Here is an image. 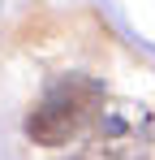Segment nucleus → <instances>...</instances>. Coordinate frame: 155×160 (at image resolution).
Wrapping results in <instances>:
<instances>
[{
	"mask_svg": "<svg viewBox=\"0 0 155 160\" xmlns=\"http://www.w3.org/2000/svg\"><path fill=\"white\" fill-rule=\"evenodd\" d=\"M108 104V91L99 78L86 74H65L43 87V95L30 104L26 112V134L39 147H65L69 138L86 134L95 126V117Z\"/></svg>",
	"mask_w": 155,
	"mask_h": 160,
	"instance_id": "obj_1",
	"label": "nucleus"
},
{
	"mask_svg": "<svg viewBox=\"0 0 155 160\" xmlns=\"http://www.w3.org/2000/svg\"><path fill=\"white\" fill-rule=\"evenodd\" d=\"M151 138H155V121L142 104L108 100L103 112L95 117V134L86 138L78 160H138L147 156Z\"/></svg>",
	"mask_w": 155,
	"mask_h": 160,
	"instance_id": "obj_2",
	"label": "nucleus"
}]
</instances>
